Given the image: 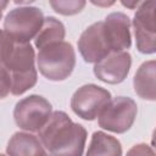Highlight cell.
Instances as JSON below:
<instances>
[{"label":"cell","mask_w":156,"mask_h":156,"mask_svg":"<svg viewBox=\"0 0 156 156\" xmlns=\"http://www.w3.org/2000/svg\"><path fill=\"white\" fill-rule=\"evenodd\" d=\"M38 138L50 156H83L88 132L66 112L54 111Z\"/></svg>","instance_id":"cell-1"},{"label":"cell","mask_w":156,"mask_h":156,"mask_svg":"<svg viewBox=\"0 0 156 156\" xmlns=\"http://www.w3.org/2000/svg\"><path fill=\"white\" fill-rule=\"evenodd\" d=\"M4 67L10 74L11 94L20 96L32 89L38 80L35 68V52L30 43H16Z\"/></svg>","instance_id":"cell-2"},{"label":"cell","mask_w":156,"mask_h":156,"mask_svg":"<svg viewBox=\"0 0 156 156\" xmlns=\"http://www.w3.org/2000/svg\"><path fill=\"white\" fill-rule=\"evenodd\" d=\"M35 60L41 76L61 82L67 79L76 67V51L71 43L63 40L40 49Z\"/></svg>","instance_id":"cell-3"},{"label":"cell","mask_w":156,"mask_h":156,"mask_svg":"<svg viewBox=\"0 0 156 156\" xmlns=\"http://www.w3.org/2000/svg\"><path fill=\"white\" fill-rule=\"evenodd\" d=\"M44 22V13L35 6H20L9 11L4 20V32L18 44L35 38Z\"/></svg>","instance_id":"cell-4"},{"label":"cell","mask_w":156,"mask_h":156,"mask_svg":"<svg viewBox=\"0 0 156 156\" xmlns=\"http://www.w3.org/2000/svg\"><path fill=\"white\" fill-rule=\"evenodd\" d=\"M138 105L129 96H116L111 99L98 117L100 128L123 134L128 132L135 122Z\"/></svg>","instance_id":"cell-5"},{"label":"cell","mask_w":156,"mask_h":156,"mask_svg":"<svg viewBox=\"0 0 156 156\" xmlns=\"http://www.w3.org/2000/svg\"><path fill=\"white\" fill-rule=\"evenodd\" d=\"M52 106L41 95L32 94L21 99L13 108V119L20 129L28 133H38L49 121Z\"/></svg>","instance_id":"cell-6"},{"label":"cell","mask_w":156,"mask_h":156,"mask_svg":"<svg viewBox=\"0 0 156 156\" xmlns=\"http://www.w3.org/2000/svg\"><path fill=\"white\" fill-rule=\"evenodd\" d=\"M111 93L96 84H84L71 98L72 111L85 121H94L111 100Z\"/></svg>","instance_id":"cell-7"},{"label":"cell","mask_w":156,"mask_h":156,"mask_svg":"<svg viewBox=\"0 0 156 156\" xmlns=\"http://www.w3.org/2000/svg\"><path fill=\"white\" fill-rule=\"evenodd\" d=\"M133 30L135 45L139 52L151 55L156 52L155 29V1L140 2L133 17Z\"/></svg>","instance_id":"cell-8"},{"label":"cell","mask_w":156,"mask_h":156,"mask_svg":"<svg viewBox=\"0 0 156 156\" xmlns=\"http://www.w3.org/2000/svg\"><path fill=\"white\" fill-rule=\"evenodd\" d=\"M77 45L80 56L87 63H96L112 52L102 21L95 22L84 29Z\"/></svg>","instance_id":"cell-9"},{"label":"cell","mask_w":156,"mask_h":156,"mask_svg":"<svg viewBox=\"0 0 156 156\" xmlns=\"http://www.w3.org/2000/svg\"><path fill=\"white\" fill-rule=\"evenodd\" d=\"M132 66V56L128 51L111 52L99 62L94 65V76L107 84H119L122 83Z\"/></svg>","instance_id":"cell-10"},{"label":"cell","mask_w":156,"mask_h":156,"mask_svg":"<svg viewBox=\"0 0 156 156\" xmlns=\"http://www.w3.org/2000/svg\"><path fill=\"white\" fill-rule=\"evenodd\" d=\"M102 22L112 52L127 51L132 46L130 18L123 12H112Z\"/></svg>","instance_id":"cell-11"},{"label":"cell","mask_w":156,"mask_h":156,"mask_svg":"<svg viewBox=\"0 0 156 156\" xmlns=\"http://www.w3.org/2000/svg\"><path fill=\"white\" fill-rule=\"evenodd\" d=\"M7 156H48L38 135L28 132H16L6 146Z\"/></svg>","instance_id":"cell-12"},{"label":"cell","mask_w":156,"mask_h":156,"mask_svg":"<svg viewBox=\"0 0 156 156\" xmlns=\"http://www.w3.org/2000/svg\"><path fill=\"white\" fill-rule=\"evenodd\" d=\"M156 62L155 60L143 62L133 78L134 91L139 98L147 101L156 100Z\"/></svg>","instance_id":"cell-13"},{"label":"cell","mask_w":156,"mask_h":156,"mask_svg":"<svg viewBox=\"0 0 156 156\" xmlns=\"http://www.w3.org/2000/svg\"><path fill=\"white\" fill-rule=\"evenodd\" d=\"M85 156H122L121 141L102 130L93 133Z\"/></svg>","instance_id":"cell-14"},{"label":"cell","mask_w":156,"mask_h":156,"mask_svg":"<svg viewBox=\"0 0 156 156\" xmlns=\"http://www.w3.org/2000/svg\"><path fill=\"white\" fill-rule=\"evenodd\" d=\"M66 37V28L61 21L49 16L44 17V22L38 34L34 38V45L38 50L55 43L63 41Z\"/></svg>","instance_id":"cell-15"},{"label":"cell","mask_w":156,"mask_h":156,"mask_svg":"<svg viewBox=\"0 0 156 156\" xmlns=\"http://www.w3.org/2000/svg\"><path fill=\"white\" fill-rule=\"evenodd\" d=\"M50 6L55 10V12L63 15V16H73L79 13L87 2L84 0H57V1H50Z\"/></svg>","instance_id":"cell-16"},{"label":"cell","mask_w":156,"mask_h":156,"mask_svg":"<svg viewBox=\"0 0 156 156\" xmlns=\"http://www.w3.org/2000/svg\"><path fill=\"white\" fill-rule=\"evenodd\" d=\"M15 44L16 43L4 32V29H0V66H4L10 57Z\"/></svg>","instance_id":"cell-17"},{"label":"cell","mask_w":156,"mask_h":156,"mask_svg":"<svg viewBox=\"0 0 156 156\" xmlns=\"http://www.w3.org/2000/svg\"><path fill=\"white\" fill-rule=\"evenodd\" d=\"M11 91L10 74L4 66H0V100L5 99Z\"/></svg>","instance_id":"cell-18"},{"label":"cell","mask_w":156,"mask_h":156,"mask_svg":"<svg viewBox=\"0 0 156 156\" xmlns=\"http://www.w3.org/2000/svg\"><path fill=\"white\" fill-rule=\"evenodd\" d=\"M126 156H155V151L150 145L145 143H139L132 146L127 151Z\"/></svg>","instance_id":"cell-19"},{"label":"cell","mask_w":156,"mask_h":156,"mask_svg":"<svg viewBox=\"0 0 156 156\" xmlns=\"http://www.w3.org/2000/svg\"><path fill=\"white\" fill-rule=\"evenodd\" d=\"M122 5H123V6H127V7H129V9H134V7H136L138 5H140V2H139V1H133V2L122 1Z\"/></svg>","instance_id":"cell-20"},{"label":"cell","mask_w":156,"mask_h":156,"mask_svg":"<svg viewBox=\"0 0 156 156\" xmlns=\"http://www.w3.org/2000/svg\"><path fill=\"white\" fill-rule=\"evenodd\" d=\"M7 5H9V1H2V0H0V20H1L2 12H4V10L7 7Z\"/></svg>","instance_id":"cell-21"},{"label":"cell","mask_w":156,"mask_h":156,"mask_svg":"<svg viewBox=\"0 0 156 156\" xmlns=\"http://www.w3.org/2000/svg\"><path fill=\"white\" fill-rule=\"evenodd\" d=\"M0 156H6V155H4V154H0Z\"/></svg>","instance_id":"cell-22"},{"label":"cell","mask_w":156,"mask_h":156,"mask_svg":"<svg viewBox=\"0 0 156 156\" xmlns=\"http://www.w3.org/2000/svg\"><path fill=\"white\" fill-rule=\"evenodd\" d=\"M48 156H50V155H48Z\"/></svg>","instance_id":"cell-23"}]
</instances>
